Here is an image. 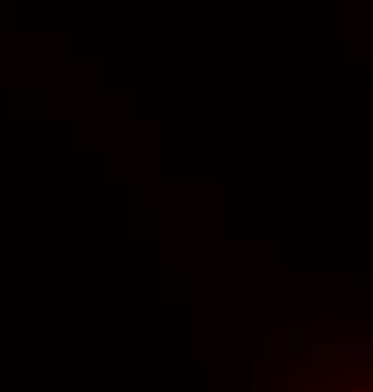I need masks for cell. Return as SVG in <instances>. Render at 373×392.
Segmentation results:
<instances>
[{
	"label": "cell",
	"instance_id": "6da1fadb",
	"mask_svg": "<svg viewBox=\"0 0 373 392\" xmlns=\"http://www.w3.org/2000/svg\"><path fill=\"white\" fill-rule=\"evenodd\" d=\"M279 343H283V336L272 332V336H268V359H260L253 366V389L257 392L279 385Z\"/></svg>",
	"mask_w": 373,
	"mask_h": 392
},
{
	"label": "cell",
	"instance_id": "3957f363",
	"mask_svg": "<svg viewBox=\"0 0 373 392\" xmlns=\"http://www.w3.org/2000/svg\"><path fill=\"white\" fill-rule=\"evenodd\" d=\"M302 385L305 389H340L343 377H340V373H328V377H324V373H313V377H305Z\"/></svg>",
	"mask_w": 373,
	"mask_h": 392
},
{
	"label": "cell",
	"instance_id": "7a4b0ae2",
	"mask_svg": "<svg viewBox=\"0 0 373 392\" xmlns=\"http://www.w3.org/2000/svg\"><path fill=\"white\" fill-rule=\"evenodd\" d=\"M313 329H328V332H370V317H362V321H313Z\"/></svg>",
	"mask_w": 373,
	"mask_h": 392
},
{
	"label": "cell",
	"instance_id": "277c9868",
	"mask_svg": "<svg viewBox=\"0 0 373 392\" xmlns=\"http://www.w3.org/2000/svg\"><path fill=\"white\" fill-rule=\"evenodd\" d=\"M354 392H370V389H354Z\"/></svg>",
	"mask_w": 373,
	"mask_h": 392
}]
</instances>
